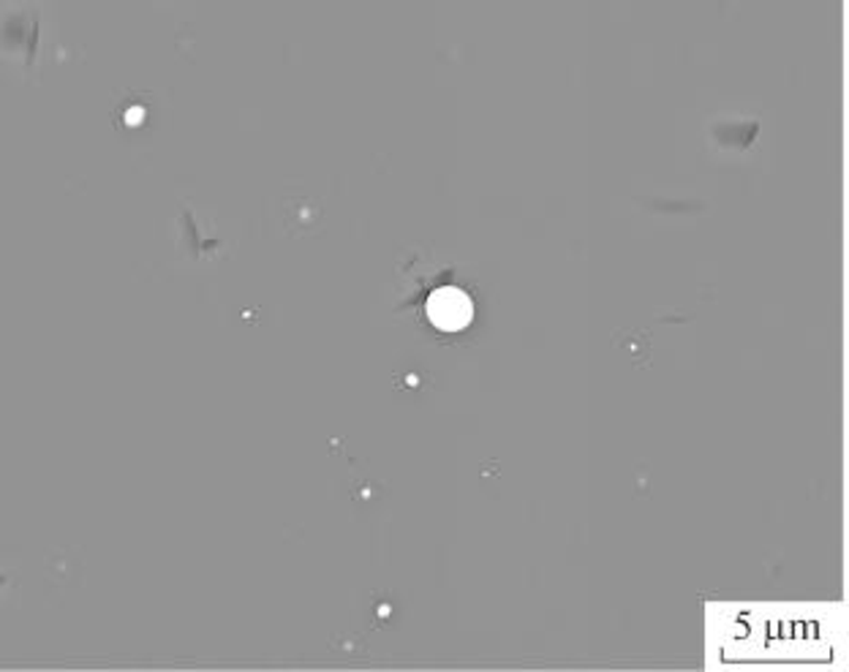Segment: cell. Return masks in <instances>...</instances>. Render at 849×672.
<instances>
[{
  "label": "cell",
  "mask_w": 849,
  "mask_h": 672,
  "mask_svg": "<svg viewBox=\"0 0 849 672\" xmlns=\"http://www.w3.org/2000/svg\"><path fill=\"white\" fill-rule=\"evenodd\" d=\"M427 317L438 330H463L474 317L472 300L460 289H438L427 300Z\"/></svg>",
  "instance_id": "1"
}]
</instances>
